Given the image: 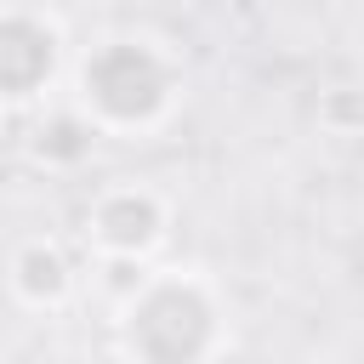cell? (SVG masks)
I'll use <instances>...</instances> for the list:
<instances>
[{"label":"cell","mask_w":364,"mask_h":364,"mask_svg":"<svg viewBox=\"0 0 364 364\" xmlns=\"http://www.w3.org/2000/svg\"><path fill=\"white\" fill-rule=\"evenodd\" d=\"M80 85L102 125H148L171 102V63L154 51V40H102L85 57Z\"/></svg>","instance_id":"1"},{"label":"cell","mask_w":364,"mask_h":364,"mask_svg":"<svg viewBox=\"0 0 364 364\" xmlns=\"http://www.w3.org/2000/svg\"><path fill=\"white\" fill-rule=\"evenodd\" d=\"M97 239L119 256H136L159 239V199L142 193V188H114L102 205H97Z\"/></svg>","instance_id":"2"},{"label":"cell","mask_w":364,"mask_h":364,"mask_svg":"<svg viewBox=\"0 0 364 364\" xmlns=\"http://www.w3.org/2000/svg\"><path fill=\"white\" fill-rule=\"evenodd\" d=\"M63 284H68V267H63V256H57L51 245H28V250L17 256V290H23V296H40V290L63 296Z\"/></svg>","instance_id":"3"}]
</instances>
